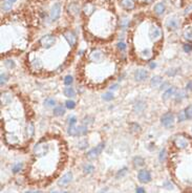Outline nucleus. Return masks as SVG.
I'll list each match as a JSON object with an SVG mask.
<instances>
[{
    "label": "nucleus",
    "instance_id": "obj_1",
    "mask_svg": "<svg viewBox=\"0 0 192 193\" xmlns=\"http://www.w3.org/2000/svg\"><path fill=\"white\" fill-rule=\"evenodd\" d=\"M50 151V146L45 143V142H40L36 145L35 148H34V153H35L36 156L38 158H42V156H45Z\"/></svg>",
    "mask_w": 192,
    "mask_h": 193
},
{
    "label": "nucleus",
    "instance_id": "obj_2",
    "mask_svg": "<svg viewBox=\"0 0 192 193\" xmlns=\"http://www.w3.org/2000/svg\"><path fill=\"white\" fill-rule=\"evenodd\" d=\"M173 144L178 149H186L189 146V140L184 134H178L173 138Z\"/></svg>",
    "mask_w": 192,
    "mask_h": 193
},
{
    "label": "nucleus",
    "instance_id": "obj_3",
    "mask_svg": "<svg viewBox=\"0 0 192 193\" xmlns=\"http://www.w3.org/2000/svg\"><path fill=\"white\" fill-rule=\"evenodd\" d=\"M40 45L45 49H48L50 47L54 46V44L56 43V37L54 35H45L41 38L40 41H39Z\"/></svg>",
    "mask_w": 192,
    "mask_h": 193
},
{
    "label": "nucleus",
    "instance_id": "obj_4",
    "mask_svg": "<svg viewBox=\"0 0 192 193\" xmlns=\"http://www.w3.org/2000/svg\"><path fill=\"white\" fill-rule=\"evenodd\" d=\"M174 121H175V118H174V115L172 113H167L165 115H162V118H161V122H162V125L164 127H166V128H171L173 127L174 125Z\"/></svg>",
    "mask_w": 192,
    "mask_h": 193
},
{
    "label": "nucleus",
    "instance_id": "obj_5",
    "mask_svg": "<svg viewBox=\"0 0 192 193\" xmlns=\"http://www.w3.org/2000/svg\"><path fill=\"white\" fill-rule=\"evenodd\" d=\"M162 37V29L157 24H152L149 29V38L153 41H157Z\"/></svg>",
    "mask_w": 192,
    "mask_h": 193
},
{
    "label": "nucleus",
    "instance_id": "obj_6",
    "mask_svg": "<svg viewBox=\"0 0 192 193\" xmlns=\"http://www.w3.org/2000/svg\"><path fill=\"white\" fill-rule=\"evenodd\" d=\"M63 37L65 38V40L67 41V43L69 44L71 47H75V46H76L78 39H77L76 34H75L74 32H71V31H65V32L63 33Z\"/></svg>",
    "mask_w": 192,
    "mask_h": 193
},
{
    "label": "nucleus",
    "instance_id": "obj_7",
    "mask_svg": "<svg viewBox=\"0 0 192 193\" xmlns=\"http://www.w3.org/2000/svg\"><path fill=\"white\" fill-rule=\"evenodd\" d=\"M60 15H61V5H60V3H55V4L52 6V9H50V20L56 21L57 19H59Z\"/></svg>",
    "mask_w": 192,
    "mask_h": 193
},
{
    "label": "nucleus",
    "instance_id": "obj_8",
    "mask_svg": "<svg viewBox=\"0 0 192 193\" xmlns=\"http://www.w3.org/2000/svg\"><path fill=\"white\" fill-rule=\"evenodd\" d=\"M29 67L33 72H40L43 68V63L40 60V58H32L29 60Z\"/></svg>",
    "mask_w": 192,
    "mask_h": 193
},
{
    "label": "nucleus",
    "instance_id": "obj_9",
    "mask_svg": "<svg viewBox=\"0 0 192 193\" xmlns=\"http://www.w3.org/2000/svg\"><path fill=\"white\" fill-rule=\"evenodd\" d=\"M4 138H5L6 143L11 146H16L20 143V140L18 138L14 132H7L5 133V136H4Z\"/></svg>",
    "mask_w": 192,
    "mask_h": 193
},
{
    "label": "nucleus",
    "instance_id": "obj_10",
    "mask_svg": "<svg viewBox=\"0 0 192 193\" xmlns=\"http://www.w3.org/2000/svg\"><path fill=\"white\" fill-rule=\"evenodd\" d=\"M104 146H105L104 143H101V144L98 145L96 148L89 150V151L87 152V158H89V159H96L97 156L101 154L102 150L104 149Z\"/></svg>",
    "mask_w": 192,
    "mask_h": 193
},
{
    "label": "nucleus",
    "instance_id": "obj_11",
    "mask_svg": "<svg viewBox=\"0 0 192 193\" xmlns=\"http://www.w3.org/2000/svg\"><path fill=\"white\" fill-rule=\"evenodd\" d=\"M103 57V53L102 50H100V49L98 48H95L93 49L91 52H90V54L88 55V58H89V60L91 61V62H93V63H96V62H99L101 59H102Z\"/></svg>",
    "mask_w": 192,
    "mask_h": 193
},
{
    "label": "nucleus",
    "instance_id": "obj_12",
    "mask_svg": "<svg viewBox=\"0 0 192 193\" xmlns=\"http://www.w3.org/2000/svg\"><path fill=\"white\" fill-rule=\"evenodd\" d=\"M148 72L146 70V69H137L135 70V72H134V79L137 81H139V82H141V81H144L146 80V79L148 78Z\"/></svg>",
    "mask_w": 192,
    "mask_h": 193
},
{
    "label": "nucleus",
    "instance_id": "obj_13",
    "mask_svg": "<svg viewBox=\"0 0 192 193\" xmlns=\"http://www.w3.org/2000/svg\"><path fill=\"white\" fill-rule=\"evenodd\" d=\"M138 179L141 183H148L151 179V175L148 170H141L138 173Z\"/></svg>",
    "mask_w": 192,
    "mask_h": 193
},
{
    "label": "nucleus",
    "instance_id": "obj_14",
    "mask_svg": "<svg viewBox=\"0 0 192 193\" xmlns=\"http://www.w3.org/2000/svg\"><path fill=\"white\" fill-rule=\"evenodd\" d=\"M13 101V97L12 93L10 91H4L1 93V105L3 106H7L12 103Z\"/></svg>",
    "mask_w": 192,
    "mask_h": 193
},
{
    "label": "nucleus",
    "instance_id": "obj_15",
    "mask_svg": "<svg viewBox=\"0 0 192 193\" xmlns=\"http://www.w3.org/2000/svg\"><path fill=\"white\" fill-rule=\"evenodd\" d=\"M71 179H73V173L67 172L66 174H64L61 179H60V181L58 182V185L59 186H66V185L69 184Z\"/></svg>",
    "mask_w": 192,
    "mask_h": 193
},
{
    "label": "nucleus",
    "instance_id": "obj_16",
    "mask_svg": "<svg viewBox=\"0 0 192 193\" xmlns=\"http://www.w3.org/2000/svg\"><path fill=\"white\" fill-rule=\"evenodd\" d=\"M187 98V91L186 89H178L174 95V100L176 103H180V102L185 100Z\"/></svg>",
    "mask_w": 192,
    "mask_h": 193
},
{
    "label": "nucleus",
    "instance_id": "obj_17",
    "mask_svg": "<svg viewBox=\"0 0 192 193\" xmlns=\"http://www.w3.org/2000/svg\"><path fill=\"white\" fill-rule=\"evenodd\" d=\"M178 24H180V22H178V18L172 17L170 18L168 20V22H167V27H168L170 31H175V29H178Z\"/></svg>",
    "mask_w": 192,
    "mask_h": 193
},
{
    "label": "nucleus",
    "instance_id": "obj_18",
    "mask_svg": "<svg viewBox=\"0 0 192 193\" xmlns=\"http://www.w3.org/2000/svg\"><path fill=\"white\" fill-rule=\"evenodd\" d=\"M176 87L174 86H171L169 87V88H167L166 90H165V92L163 93V100L164 101H166V100H168V99H170L172 97V95H175V92H176Z\"/></svg>",
    "mask_w": 192,
    "mask_h": 193
},
{
    "label": "nucleus",
    "instance_id": "obj_19",
    "mask_svg": "<svg viewBox=\"0 0 192 193\" xmlns=\"http://www.w3.org/2000/svg\"><path fill=\"white\" fill-rule=\"evenodd\" d=\"M34 132H35V126L32 122H29V124L26 125L25 127V136L26 138H31L34 136Z\"/></svg>",
    "mask_w": 192,
    "mask_h": 193
},
{
    "label": "nucleus",
    "instance_id": "obj_20",
    "mask_svg": "<svg viewBox=\"0 0 192 193\" xmlns=\"http://www.w3.org/2000/svg\"><path fill=\"white\" fill-rule=\"evenodd\" d=\"M121 4L125 10L127 11H130V10H133L135 4H134L133 0H121Z\"/></svg>",
    "mask_w": 192,
    "mask_h": 193
},
{
    "label": "nucleus",
    "instance_id": "obj_21",
    "mask_svg": "<svg viewBox=\"0 0 192 193\" xmlns=\"http://www.w3.org/2000/svg\"><path fill=\"white\" fill-rule=\"evenodd\" d=\"M165 10H166V6H165V4L162 2L157 3L153 8L154 13H155L157 15H159V16H160V15H163L164 13H165Z\"/></svg>",
    "mask_w": 192,
    "mask_h": 193
},
{
    "label": "nucleus",
    "instance_id": "obj_22",
    "mask_svg": "<svg viewBox=\"0 0 192 193\" xmlns=\"http://www.w3.org/2000/svg\"><path fill=\"white\" fill-rule=\"evenodd\" d=\"M183 36L188 42H192V27L191 26H187L183 31Z\"/></svg>",
    "mask_w": 192,
    "mask_h": 193
},
{
    "label": "nucleus",
    "instance_id": "obj_23",
    "mask_svg": "<svg viewBox=\"0 0 192 193\" xmlns=\"http://www.w3.org/2000/svg\"><path fill=\"white\" fill-rule=\"evenodd\" d=\"M162 82H163V78H162L161 76H154L153 78L151 79V82H150V84H151L152 87L157 88V87L161 86Z\"/></svg>",
    "mask_w": 192,
    "mask_h": 193
},
{
    "label": "nucleus",
    "instance_id": "obj_24",
    "mask_svg": "<svg viewBox=\"0 0 192 193\" xmlns=\"http://www.w3.org/2000/svg\"><path fill=\"white\" fill-rule=\"evenodd\" d=\"M65 113V107L63 105H57L54 108V115L55 117H61Z\"/></svg>",
    "mask_w": 192,
    "mask_h": 193
},
{
    "label": "nucleus",
    "instance_id": "obj_25",
    "mask_svg": "<svg viewBox=\"0 0 192 193\" xmlns=\"http://www.w3.org/2000/svg\"><path fill=\"white\" fill-rule=\"evenodd\" d=\"M63 93L65 97H67V98H74V97L76 95V91H75V89L70 86L65 87V88L63 89Z\"/></svg>",
    "mask_w": 192,
    "mask_h": 193
},
{
    "label": "nucleus",
    "instance_id": "obj_26",
    "mask_svg": "<svg viewBox=\"0 0 192 193\" xmlns=\"http://www.w3.org/2000/svg\"><path fill=\"white\" fill-rule=\"evenodd\" d=\"M95 10H96V8H95L93 4H91V3H87V4H85L84 9H83V12L85 13L86 16H90V15L95 12Z\"/></svg>",
    "mask_w": 192,
    "mask_h": 193
},
{
    "label": "nucleus",
    "instance_id": "obj_27",
    "mask_svg": "<svg viewBox=\"0 0 192 193\" xmlns=\"http://www.w3.org/2000/svg\"><path fill=\"white\" fill-rule=\"evenodd\" d=\"M67 132L71 136H78V128L75 125H69L67 128Z\"/></svg>",
    "mask_w": 192,
    "mask_h": 193
},
{
    "label": "nucleus",
    "instance_id": "obj_28",
    "mask_svg": "<svg viewBox=\"0 0 192 193\" xmlns=\"http://www.w3.org/2000/svg\"><path fill=\"white\" fill-rule=\"evenodd\" d=\"M77 128H78V136H86V134H87V127L85 126V125L79 126V127H77Z\"/></svg>",
    "mask_w": 192,
    "mask_h": 193
},
{
    "label": "nucleus",
    "instance_id": "obj_29",
    "mask_svg": "<svg viewBox=\"0 0 192 193\" xmlns=\"http://www.w3.org/2000/svg\"><path fill=\"white\" fill-rule=\"evenodd\" d=\"M13 6V3H11L10 1H7V0H4L2 2V4H1V10L2 11H9V10L12 9Z\"/></svg>",
    "mask_w": 192,
    "mask_h": 193
},
{
    "label": "nucleus",
    "instance_id": "obj_30",
    "mask_svg": "<svg viewBox=\"0 0 192 193\" xmlns=\"http://www.w3.org/2000/svg\"><path fill=\"white\" fill-rule=\"evenodd\" d=\"M185 115H186L187 120H192V105H189L185 108Z\"/></svg>",
    "mask_w": 192,
    "mask_h": 193
},
{
    "label": "nucleus",
    "instance_id": "obj_31",
    "mask_svg": "<svg viewBox=\"0 0 192 193\" xmlns=\"http://www.w3.org/2000/svg\"><path fill=\"white\" fill-rule=\"evenodd\" d=\"M93 170H95V167H93L91 164H86L84 166V168H83V171H84V173H86V174L93 173Z\"/></svg>",
    "mask_w": 192,
    "mask_h": 193
},
{
    "label": "nucleus",
    "instance_id": "obj_32",
    "mask_svg": "<svg viewBox=\"0 0 192 193\" xmlns=\"http://www.w3.org/2000/svg\"><path fill=\"white\" fill-rule=\"evenodd\" d=\"M120 25L122 29H126L128 25H129V19L127 17H123L121 18V22H120Z\"/></svg>",
    "mask_w": 192,
    "mask_h": 193
},
{
    "label": "nucleus",
    "instance_id": "obj_33",
    "mask_svg": "<svg viewBox=\"0 0 192 193\" xmlns=\"http://www.w3.org/2000/svg\"><path fill=\"white\" fill-rule=\"evenodd\" d=\"M44 105L46 107H54L56 105V101L52 98H47L45 101H44Z\"/></svg>",
    "mask_w": 192,
    "mask_h": 193
},
{
    "label": "nucleus",
    "instance_id": "obj_34",
    "mask_svg": "<svg viewBox=\"0 0 192 193\" xmlns=\"http://www.w3.org/2000/svg\"><path fill=\"white\" fill-rule=\"evenodd\" d=\"M22 167H23V165L21 164V163H16V164H15L14 166L12 167V171L14 173L20 172V170L22 169Z\"/></svg>",
    "mask_w": 192,
    "mask_h": 193
},
{
    "label": "nucleus",
    "instance_id": "obj_35",
    "mask_svg": "<svg viewBox=\"0 0 192 193\" xmlns=\"http://www.w3.org/2000/svg\"><path fill=\"white\" fill-rule=\"evenodd\" d=\"M133 163L135 166H140V167H142L145 162H144V159H142L141 156H137V158H134Z\"/></svg>",
    "mask_w": 192,
    "mask_h": 193
},
{
    "label": "nucleus",
    "instance_id": "obj_36",
    "mask_svg": "<svg viewBox=\"0 0 192 193\" xmlns=\"http://www.w3.org/2000/svg\"><path fill=\"white\" fill-rule=\"evenodd\" d=\"M73 82H74V79L70 75H67L66 77L64 78V81H63V83L65 84V85H67V86H70V85L73 84Z\"/></svg>",
    "mask_w": 192,
    "mask_h": 193
},
{
    "label": "nucleus",
    "instance_id": "obj_37",
    "mask_svg": "<svg viewBox=\"0 0 192 193\" xmlns=\"http://www.w3.org/2000/svg\"><path fill=\"white\" fill-rule=\"evenodd\" d=\"M187 118H186V115H185V110H182V111H180L178 115V121L180 122V123H183L184 121H186Z\"/></svg>",
    "mask_w": 192,
    "mask_h": 193
},
{
    "label": "nucleus",
    "instance_id": "obj_38",
    "mask_svg": "<svg viewBox=\"0 0 192 193\" xmlns=\"http://www.w3.org/2000/svg\"><path fill=\"white\" fill-rule=\"evenodd\" d=\"M112 99H114V93L110 91L105 92L104 95H103V100L104 101H111Z\"/></svg>",
    "mask_w": 192,
    "mask_h": 193
},
{
    "label": "nucleus",
    "instance_id": "obj_39",
    "mask_svg": "<svg viewBox=\"0 0 192 193\" xmlns=\"http://www.w3.org/2000/svg\"><path fill=\"white\" fill-rule=\"evenodd\" d=\"M65 107L68 108V109H74L76 107V102L73 101V100H67L65 102Z\"/></svg>",
    "mask_w": 192,
    "mask_h": 193
},
{
    "label": "nucleus",
    "instance_id": "obj_40",
    "mask_svg": "<svg viewBox=\"0 0 192 193\" xmlns=\"http://www.w3.org/2000/svg\"><path fill=\"white\" fill-rule=\"evenodd\" d=\"M163 187L167 190H173L174 189V185L172 184L171 181H166V182L163 184Z\"/></svg>",
    "mask_w": 192,
    "mask_h": 193
},
{
    "label": "nucleus",
    "instance_id": "obj_41",
    "mask_svg": "<svg viewBox=\"0 0 192 193\" xmlns=\"http://www.w3.org/2000/svg\"><path fill=\"white\" fill-rule=\"evenodd\" d=\"M79 148L80 149H85V148L88 146V143H87V140H85V138H83V140H81V141L79 142L78 144Z\"/></svg>",
    "mask_w": 192,
    "mask_h": 193
},
{
    "label": "nucleus",
    "instance_id": "obj_42",
    "mask_svg": "<svg viewBox=\"0 0 192 193\" xmlns=\"http://www.w3.org/2000/svg\"><path fill=\"white\" fill-rule=\"evenodd\" d=\"M68 10H69V12L71 13V14H77V13H79V9L77 8V4H75V3L70 4Z\"/></svg>",
    "mask_w": 192,
    "mask_h": 193
},
{
    "label": "nucleus",
    "instance_id": "obj_43",
    "mask_svg": "<svg viewBox=\"0 0 192 193\" xmlns=\"http://www.w3.org/2000/svg\"><path fill=\"white\" fill-rule=\"evenodd\" d=\"M143 102H138L137 104H135V106H134V110L137 111V113H141L143 110V108H144V105H143Z\"/></svg>",
    "mask_w": 192,
    "mask_h": 193
},
{
    "label": "nucleus",
    "instance_id": "obj_44",
    "mask_svg": "<svg viewBox=\"0 0 192 193\" xmlns=\"http://www.w3.org/2000/svg\"><path fill=\"white\" fill-rule=\"evenodd\" d=\"M93 119L91 118V117H85V118L83 119L82 123H83V125H89V124H93Z\"/></svg>",
    "mask_w": 192,
    "mask_h": 193
},
{
    "label": "nucleus",
    "instance_id": "obj_45",
    "mask_svg": "<svg viewBox=\"0 0 192 193\" xmlns=\"http://www.w3.org/2000/svg\"><path fill=\"white\" fill-rule=\"evenodd\" d=\"M7 79H9V77L5 72H1V86H3V84L7 81Z\"/></svg>",
    "mask_w": 192,
    "mask_h": 193
},
{
    "label": "nucleus",
    "instance_id": "obj_46",
    "mask_svg": "<svg viewBox=\"0 0 192 193\" xmlns=\"http://www.w3.org/2000/svg\"><path fill=\"white\" fill-rule=\"evenodd\" d=\"M4 65H5L7 68H10V69H12V68H14L15 67V64H14V62H13L12 60H6L5 61V63H4Z\"/></svg>",
    "mask_w": 192,
    "mask_h": 193
},
{
    "label": "nucleus",
    "instance_id": "obj_47",
    "mask_svg": "<svg viewBox=\"0 0 192 193\" xmlns=\"http://www.w3.org/2000/svg\"><path fill=\"white\" fill-rule=\"evenodd\" d=\"M76 123H77V118L75 115H71V117L68 118V124L69 125H76Z\"/></svg>",
    "mask_w": 192,
    "mask_h": 193
},
{
    "label": "nucleus",
    "instance_id": "obj_48",
    "mask_svg": "<svg viewBox=\"0 0 192 193\" xmlns=\"http://www.w3.org/2000/svg\"><path fill=\"white\" fill-rule=\"evenodd\" d=\"M184 50L186 53H190L192 50V44L191 43H186L184 44Z\"/></svg>",
    "mask_w": 192,
    "mask_h": 193
},
{
    "label": "nucleus",
    "instance_id": "obj_49",
    "mask_svg": "<svg viewBox=\"0 0 192 193\" xmlns=\"http://www.w3.org/2000/svg\"><path fill=\"white\" fill-rule=\"evenodd\" d=\"M116 46H118L119 50H121V52H124L126 49V44L124 42H119V43L116 44Z\"/></svg>",
    "mask_w": 192,
    "mask_h": 193
},
{
    "label": "nucleus",
    "instance_id": "obj_50",
    "mask_svg": "<svg viewBox=\"0 0 192 193\" xmlns=\"http://www.w3.org/2000/svg\"><path fill=\"white\" fill-rule=\"evenodd\" d=\"M165 159H166V150L163 149V150H161V152H160V161L163 162L165 161Z\"/></svg>",
    "mask_w": 192,
    "mask_h": 193
},
{
    "label": "nucleus",
    "instance_id": "obj_51",
    "mask_svg": "<svg viewBox=\"0 0 192 193\" xmlns=\"http://www.w3.org/2000/svg\"><path fill=\"white\" fill-rule=\"evenodd\" d=\"M178 69L175 68H172V69H169L168 72H167V75L169 76V77H173V76H175L176 74H178V72H176Z\"/></svg>",
    "mask_w": 192,
    "mask_h": 193
},
{
    "label": "nucleus",
    "instance_id": "obj_52",
    "mask_svg": "<svg viewBox=\"0 0 192 193\" xmlns=\"http://www.w3.org/2000/svg\"><path fill=\"white\" fill-rule=\"evenodd\" d=\"M186 91H192V80L188 81L186 84Z\"/></svg>",
    "mask_w": 192,
    "mask_h": 193
},
{
    "label": "nucleus",
    "instance_id": "obj_53",
    "mask_svg": "<svg viewBox=\"0 0 192 193\" xmlns=\"http://www.w3.org/2000/svg\"><path fill=\"white\" fill-rule=\"evenodd\" d=\"M131 128H132V130H133V131H139V130L141 129L140 126H139L138 124H135V123L131 124Z\"/></svg>",
    "mask_w": 192,
    "mask_h": 193
},
{
    "label": "nucleus",
    "instance_id": "obj_54",
    "mask_svg": "<svg viewBox=\"0 0 192 193\" xmlns=\"http://www.w3.org/2000/svg\"><path fill=\"white\" fill-rule=\"evenodd\" d=\"M169 83L168 82H165V83H163V84H161V86H160V88H161V90H165L166 88H169Z\"/></svg>",
    "mask_w": 192,
    "mask_h": 193
},
{
    "label": "nucleus",
    "instance_id": "obj_55",
    "mask_svg": "<svg viewBox=\"0 0 192 193\" xmlns=\"http://www.w3.org/2000/svg\"><path fill=\"white\" fill-rule=\"evenodd\" d=\"M137 193H145V189L144 188H142V187H140V188H137V191H135Z\"/></svg>",
    "mask_w": 192,
    "mask_h": 193
},
{
    "label": "nucleus",
    "instance_id": "obj_56",
    "mask_svg": "<svg viewBox=\"0 0 192 193\" xmlns=\"http://www.w3.org/2000/svg\"><path fill=\"white\" fill-rule=\"evenodd\" d=\"M119 87V84H112L110 86V90H116Z\"/></svg>",
    "mask_w": 192,
    "mask_h": 193
},
{
    "label": "nucleus",
    "instance_id": "obj_57",
    "mask_svg": "<svg viewBox=\"0 0 192 193\" xmlns=\"http://www.w3.org/2000/svg\"><path fill=\"white\" fill-rule=\"evenodd\" d=\"M126 171H127V169H126V168H124L123 170L120 171V173H119V174H118V176H122V175H124V174H125V173H126Z\"/></svg>",
    "mask_w": 192,
    "mask_h": 193
},
{
    "label": "nucleus",
    "instance_id": "obj_58",
    "mask_svg": "<svg viewBox=\"0 0 192 193\" xmlns=\"http://www.w3.org/2000/svg\"><path fill=\"white\" fill-rule=\"evenodd\" d=\"M149 67H150V68H155V67H157V64L154 63V62H151V63L149 64Z\"/></svg>",
    "mask_w": 192,
    "mask_h": 193
},
{
    "label": "nucleus",
    "instance_id": "obj_59",
    "mask_svg": "<svg viewBox=\"0 0 192 193\" xmlns=\"http://www.w3.org/2000/svg\"><path fill=\"white\" fill-rule=\"evenodd\" d=\"M191 11H192V5L189 6V8H187V9L185 10V13H186V14H188V13H190Z\"/></svg>",
    "mask_w": 192,
    "mask_h": 193
},
{
    "label": "nucleus",
    "instance_id": "obj_60",
    "mask_svg": "<svg viewBox=\"0 0 192 193\" xmlns=\"http://www.w3.org/2000/svg\"><path fill=\"white\" fill-rule=\"evenodd\" d=\"M25 193H41V192H35V191H26Z\"/></svg>",
    "mask_w": 192,
    "mask_h": 193
},
{
    "label": "nucleus",
    "instance_id": "obj_61",
    "mask_svg": "<svg viewBox=\"0 0 192 193\" xmlns=\"http://www.w3.org/2000/svg\"><path fill=\"white\" fill-rule=\"evenodd\" d=\"M7 1H10L11 3H15L16 1H17V0H7Z\"/></svg>",
    "mask_w": 192,
    "mask_h": 193
},
{
    "label": "nucleus",
    "instance_id": "obj_62",
    "mask_svg": "<svg viewBox=\"0 0 192 193\" xmlns=\"http://www.w3.org/2000/svg\"><path fill=\"white\" fill-rule=\"evenodd\" d=\"M147 2H151V1H153V0H146Z\"/></svg>",
    "mask_w": 192,
    "mask_h": 193
},
{
    "label": "nucleus",
    "instance_id": "obj_63",
    "mask_svg": "<svg viewBox=\"0 0 192 193\" xmlns=\"http://www.w3.org/2000/svg\"><path fill=\"white\" fill-rule=\"evenodd\" d=\"M52 193H58V192H57V191H55V192H52Z\"/></svg>",
    "mask_w": 192,
    "mask_h": 193
},
{
    "label": "nucleus",
    "instance_id": "obj_64",
    "mask_svg": "<svg viewBox=\"0 0 192 193\" xmlns=\"http://www.w3.org/2000/svg\"><path fill=\"white\" fill-rule=\"evenodd\" d=\"M62 193H67V192H62Z\"/></svg>",
    "mask_w": 192,
    "mask_h": 193
}]
</instances>
